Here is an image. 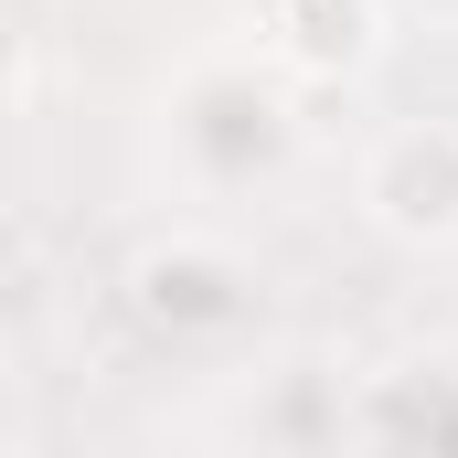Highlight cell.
Masks as SVG:
<instances>
[{"instance_id":"cell-2","label":"cell","mask_w":458,"mask_h":458,"mask_svg":"<svg viewBox=\"0 0 458 458\" xmlns=\"http://www.w3.org/2000/svg\"><path fill=\"white\" fill-rule=\"evenodd\" d=\"M352 203L384 245H416V256H458V117H394L362 171H352Z\"/></svg>"},{"instance_id":"cell-1","label":"cell","mask_w":458,"mask_h":458,"mask_svg":"<svg viewBox=\"0 0 458 458\" xmlns=\"http://www.w3.org/2000/svg\"><path fill=\"white\" fill-rule=\"evenodd\" d=\"M160 160L182 192H267L299 160V86L256 43H214L160 86Z\"/></svg>"},{"instance_id":"cell-6","label":"cell","mask_w":458,"mask_h":458,"mask_svg":"<svg viewBox=\"0 0 458 458\" xmlns=\"http://www.w3.org/2000/svg\"><path fill=\"white\" fill-rule=\"evenodd\" d=\"M405 11H427V21H458V0H405Z\"/></svg>"},{"instance_id":"cell-3","label":"cell","mask_w":458,"mask_h":458,"mask_svg":"<svg viewBox=\"0 0 458 458\" xmlns=\"http://www.w3.org/2000/svg\"><path fill=\"white\" fill-rule=\"evenodd\" d=\"M128 310L160 342H234V331H256L267 299H256V267L234 256L225 234H160L128 267Z\"/></svg>"},{"instance_id":"cell-5","label":"cell","mask_w":458,"mask_h":458,"mask_svg":"<svg viewBox=\"0 0 458 458\" xmlns=\"http://www.w3.org/2000/svg\"><path fill=\"white\" fill-rule=\"evenodd\" d=\"M21 75H32V32H21V0H0V107L21 97Z\"/></svg>"},{"instance_id":"cell-7","label":"cell","mask_w":458,"mask_h":458,"mask_svg":"<svg viewBox=\"0 0 458 458\" xmlns=\"http://www.w3.org/2000/svg\"><path fill=\"white\" fill-rule=\"evenodd\" d=\"M0 458H43V448H11V437H0Z\"/></svg>"},{"instance_id":"cell-8","label":"cell","mask_w":458,"mask_h":458,"mask_svg":"<svg viewBox=\"0 0 458 458\" xmlns=\"http://www.w3.org/2000/svg\"><path fill=\"white\" fill-rule=\"evenodd\" d=\"M0 427H11V394H0Z\"/></svg>"},{"instance_id":"cell-4","label":"cell","mask_w":458,"mask_h":458,"mask_svg":"<svg viewBox=\"0 0 458 458\" xmlns=\"http://www.w3.org/2000/svg\"><path fill=\"white\" fill-rule=\"evenodd\" d=\"M342 437L362 458H458V362L437 352L373 362L342 394Z\"/></svg>"}]
</instances>
